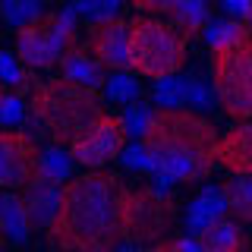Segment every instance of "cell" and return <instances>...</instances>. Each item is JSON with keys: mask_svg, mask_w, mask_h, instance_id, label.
Here are the masks:
<instances>
[{"mask_svg": "<svg viewBox=\"0 0 252 252\" xmlns=\"http://www.w3.org/2000/svg\"><path fill=\"white\" fill-rule=\"evenodd\" d=\"M126 186L117 173L92 167L60 186L57 215L47 224V243L76 252H107L123 240Z\"/></svg>", "mask_w": 252, "mask_h": 252, "instance_id": "6da1fadb", "label": "cell"}, {"mask_svg": "<svg viewBox=\"0 0 252 252\" xmlns=\"http://www.w3.org/2000/svg\"><path fill=\"white\" fill-rule=\"evenodd\" d=\"M142 142L155 158V173H164L173 183H195L215 170L220 136L199 110L161 107L152 114Z\"/></svg>", "mask_w": 252, "mask_h": 252, "instance_id": "7a4b0ae2", "label": "cell"}, {"mask_svg": "<svg viewBox=\"0 0 252 252\" xmlns=\"http://www.w3.org/2000/svg\"><path fill=\"white\" fill-rule=\"evenodd\" d=\"M101 114H104L101 92L76 79L60 76L32 89V120L57 145H69Z\"/></svg>", "mask_w": 252, "mask_h": 252, "instance_id": "3957f363", "label": "cell"}, {"mask_svg": "<svg viewBox=\"0 0 252 252\" xmlns=\"http://www.w3.org/2000/svg\"><path fill=\"white\" fill-rule=\"evenodd\" d=\"M189 57V35L173 22L142 13L129 19V69L139 76L161 79L180 73Z\"/></svg>", "mask_w": 252, "mask_h": 252, "instance_id": "277c9868", "label": "cell"}, {"mask_svg": "<svg viewBox=\"0 0 252 252\" xmlns=\"http://www.w3.org/2000/svg\"><path fill=\"white\" fill-rule=\"evenodd\" d=\"M79 16L73 6L57 13H44L35 22L16 29V57L29 69H51L60 66L63 54L79 44Z\"/></svg>", "mask_w": 252, "mask_h": 252, "instance_id": "5b68a950", "label": "cell"}, {"mask_svg": "<svg viewBox=\"0 0 252 252\" xmlns=\"http://www.w3.org/2000/svg\"><path fill=\"white\" fill-rule=\"evenodd\" d=\"M211 85L230 120L252 117V35L211 51Z\"/></svg>", "mask_w": 252, "mask_h": 252, "instance_id": "8992f818", "label": "cell"}, {"mask_svg": "<svg viewBox=\"0 0 252 252\" xmlns=\"http://www.w3.org/2000/svg\"><path fill=\"white\" fill-rule=\"evenodd\" d=\"M177 220V205L170 195L158 192L152 186L142 189H126L123 199V240L142 243V246H155L164 240V233L173 230Z\"/></svg>", "mask_w": 252, "mask_h": 252, "instance_id": "52a82bcc", "label": "cell"}, {"mask_svg": "<svg viewBox=\"0 0 252 252\" xmlns=\"http://www.w3.org/2000/svg\"><path fill=\"white\" fill-rule=\"evenodd\" d=\"M126 123L123 117L114 114H101L98 120H92L79 136L69 142V152H73L76 164L82 167H107L110 161H117L120 152L126 148Z\"/></svg>", "mask_w": 252, "mask_h": 252, "instance_id": "ba28073f", "label": "cell"}, {"mask_svg": "<svg viewBox=\"0 0 252 252\" xmlns=\"http://www.w3.org/2000/svg\"><path fill=\"white\" fill-rule=\"evenodd\" d=\"M41 148L26 129H0V189H26L38 177Z\"/></svg>", "mask_w": 252, "mask_h": 252, "instance_id": "9c48e42d", "label": "cell"}, {"mask_svg": "<svg viewBox=\"0 0 252 252\" xmlns=\"http://www.w3.org/2000/svg\"><path fill=\"white\" fill-rule=\"evenodd\" d=\"M85 47L94 54V60L107 69H129V22L114 16V19L89 22V35H85Z\"/></svg>", "mask_w": 252, "mask_h": 252, "instance_id": "30bf717a", "label": "cell"}, {"mask_svg": "<svg viewBox=\"0 0 252 252\" xmlns=\"http://www.w3.org/2000/svg\"><path fill=\"white\" fill-rule=\"evenodd\" d=\"M218 164L230 173H252V117L218 142Z\"/></svg>", "mask_w": 252, "mask_h": 252, "instance_id": "8fae6325", "label": "cell"}, {"mask_svg": "<svg viewBox=\"0 0 252 252\" xmlns=\"http://www.w3.org/2000/svg\"><path fill=\"white\" fill-rule=\"evenodd\" d=\"M22 205H26V215L32 220V227L47 230V224L54 220L57 205H60V183H51V180H44V177H35L26 189H22Z\"/></svg>", "mask_w": 252, "mask_h": 252, "instance_id": "7c38bea8", "label": "cell"}, {"mask_svg": "<svg viewBox=\"0 0 252 252\" xmlns=\"http://www.w3.org/2000/svg\"><path fill=\"white\" fill-rule=\"evenodd\" d=\"M60 69L66 79H76L82 85H92V89H104V66L94 60V54L85 44H73L60 60Z\"/></svg>", "mask_w": 252, "mask_h": 252, "instance_id": "4fadbf2b", "label": "cell"}, {"mask_svg": "<svg viewBox=\"0 0 252 252\" xmlns=\"http://www.w3.org/2000/svg\"><path fill=\"white\" fill-rule=\"evenodd\" d=\"M195 236H199L202 249H208V252H236V249H246L249 246V240H246V233H243L240 220L227 218V215H220L218 220H211V224L205 227L202 233H195Z\"/></svg>", "mask_w": 252, "mask_h": 252, "instance_id": "5bb4252c", "label": "cell"}, {"mask_svg": "<svg viewBox=\"0 0 252 252\" xmlns=\"http://www.w3.org/2000/svg\"><path fill=\"white\" fill-rule=\"evenodd\" d=\"M220 215H227V202H224V192L220 186H205L199 195L192 199L186 211V230L189 233H202L211 220H218Z\"/></svg>", "mask_w": 252, "mask_h": 252, "instance_id": "9a60e30c", "label": "cell"}, {"mask_svg": "<svg viewBox=\"0 0 252 252\" xmlns=\"http://www.w3.org/2000/svg\"><path fill=\"white\" fill-rule=\"evenodd\" d=\"M0 230H3V236H10L13 243H26L32 233V220L26 215L22 195H13V189L0 192Z\"/></svg>", "mask_w": 252, "mask_h": 252, "instance_id": "2e32d148", "label": "cell"}, {"mask_svg": "<svg viewBox=\"0 0 252 252\" xmlns=\"http://www.w3.org/2000/svg\"><path fill=\"white\" fill-rule=\"evenodd\" d=\"M224 202L227 211L240 220V224H252V173H233L224 186Z\"/></svg>", "mask_w": 252, "mask_h": 252, "instance_id": "e0dca14e", "label": "cell"}, {"mask_svg": "<svg viewBox=\"0 0 252 252\" xmlns=\"http://www.w3.org/2000/svg\"><path fill=\"white\" fill-rule=\"evenodd\" d=\"M170 19H173V26H180L189 38L202 35L205 26H208V19H211V0H180V3L173 6Z\"/></svg>", "mask_w": 252, "mask_h": 252, "instance_id": "ac0fdd59", "label": "cell"}, {"mask_svg": "<svg viewBox=\"0 0 252 252\" xmlns=\"http://www.w3.org/2000/svg\"><path fill=\"white\" fill-rule=\"evenodd\" d=\"M73 167H76V158L73 152H63V145L51 142V148L41 152V164H38V177L51 180V183H66L73 177Z\"/></svg>", "mask_w": 252, "mask_h": 252, "instance_id": "d6986e66", "label": "cell"}, {"mask_svg": "<svg viewBox=\"0 0 252 252\" xmlns=\"http://www.w3.org/2000/svg\"><path fill=\"white\" fill-rule=\"evenodd\" d=\"M252 35V29L246 22L233 19V16H224V19H208V26H205V41L208 47L215 51V47H224V44H233L240 41V38Z\"/></svg>", "mask_w": 252, "mask_h": 252, "instance_id": "ffe728a7", "label": "cell"}, {"mask_svg": "<svg viewBox=\"0 0 252 252\" xmlns=\"http://www.w3.org/2000/svg\"><path fill=\"white\" fill-rule=\"evenodd\" d=\"M139 94H142V82L129 69H117V73H110L104 79V98L114 101V104H129Z\"/></svg>", "mask_w": 252, "mask_h": 252, "instance_id": "44dd1931", "label": "cell"}, {"mask_svg": "<svg viewBox=\"0 0 252 252\" xmlns=\"http://www.w3.org/2000/svg\"><path fill=\"white\" fill-rule=\"evenodd\" d=\"M186 89H189L186 76L170 73V76L155 79V92H152V98H155V104H158V107H183V104H186Z\"/></svg>", "mask_w": 252, "mask_h": 252, "instance_id": "7402d4cb", "label": "cell"}, {"mask_svg": "<svg viewBox=\"0 0 252 252\" xmlns=\"http://www.w3.org/2000/svg\"><path fill=\"white\" fill-rule=\"evenodd\" d=\"M0 16H3L6 26L22 29L29 22H35L38 16H44L41 0H0Z\"/></svg>", "mask_w": 252, "mask_h": 252, "instance_id": "603a6c76", "label": "cell"}, {"mask_svg": "<svg viewBox=\"0 0 252 252\" xmlns=\"http://www.w3.org/2000/svg\"><path fill=\"white\" fill-rule=\"evenodd\" d=\"M69 6H73L76 16H82L85 22H101V19L120 16V0H73Z\"/></svg>", "mask_w": 252, "mask_h": 252, "instance_id": "cb8c5ba5", "label": "cell"}, {"mask_svg": "<svg viewBox=\"0 0 252 252\" xmlns=\"http://www.w3.org/2000/svg\"><path fill=\"white\" fill-rule=\"evenodd\" d=\"M0 82L13 89H29V66L10 51H0Z\"/></svg>", "mask_w": 252, "mask_h": 252, "instance_id": "d4e9b609", "label": "cell"}, {"mask_svg": "<svg viewBox=\"0 0 252 252\" xmlns=\"http://www.w3.org/2000/svg\"><path fill=\"white\" fill-rule=\"evenodd\" d=\"M186 82H189V89H186V104H192L199 114H202V110H211V107L218 104L215 85H205L202 76H189Z\"/></svg>", "mask_w": 252, "mask_h": 252, "instance_id": "484cf974", "label": "cell"}, {"mask_svg": "<svg viewBox=\"0 0 252 252\" xmlns=\"http://www.w3.org/2000/svg\"><path fill=\"white\" fill-rule=\"evenodd\" d=\"M152 104H145V101H129L126 104V114H123V123H126V132L129 136H142L145 132V126H148V120H152Z\"/></svg>", "mask_w": 252, "mask_h": 252, "instance_id": "4316f807", "label": "cell"}, {"mask_svg": "<svg viewBox=\"0 0 252 252\" xmlns=\"http://www.w3.org/2000/svg\"><path fill=\"white\" fill-rule=\"evenodd\" d=\"M120 161H123V167H129V170L155 173V158H152V152L145 148V142H136V145H126L123 152H120Z\"/></svg>", "mask_w": 252, "mask_h": 252, "instance_id": "83f0119b", "label": "cell"}, {"mask_svg": "<svg viewBox=\"0 0 252 252\" xmlns=\"http://www.w3.org/2000/svg\"><path fill=\"white\" fill-rule=\"evenodd\" d=\"M22 120H26V101H22V94L3 92V98H0V123L3 126H19Z\"/></svg>", "mask_w": 252, "mask_h": 252, "instance_id": "f1b7e54d", "label": "cell"}, {"mask_svg": "<svg viewBox=\"0 0 252 252\" xmlns=\"http://www.w3.org/2000/svg\"><path fill=\"white\" fill-rule=\"evenodd\" d=\"M155 246H158V249H164V252H202L199 236H177V240H158Z\"/></svg>", "mask_w": 252, "mask_h": 252, "instance_id": "f546056e", "label": "cell"}, {"mask_svg": "<svg viewBox=\"0 0 252 252\" xmlns=\"http://www.w3.org/2000/svg\"><path fill=\"white\" fill-rule=\"evenodd\" d=\"M129 3L136 6V10L148 13V16H170L180 0H129Z\"/></svg>", "mask_w": 252, "mask_h": 252, "instance_id": "4dcf8cb0", "label": "cell"}, {"mask_svg": "<svg viewBox=\"0 0 252 252\" xmlns=\"http://www.w3.org/2000/svg\"><path fill=\"white\" fill-rule=\"evenodd\" d=\"M220 10L227 16H233V19H243V10H246V0H218Z\"/></svg>", "mask_w": 252, "mask_h": 252, "instance_id": "1f68e13d", "label": "cell"}, {"mask_svg": "<svg viewBox=\"0 0 252 252\" xmlns=\"http://www.w3.org/2000/svg\"><path fill=\"white\" fill-rule=\"evenodd\" d=\"M243 22L252 29V0H246V10H243Z\"/></svg>", "mask_w": 252, "mask_h": 252, "instance_id": "d6a6232c", "label": "cell"}, {"mask_svg": "<svg viewBox=\"0 0 252 252\" xmlns=\"http://www.w3.org/2000/svg\"><path fill=\"white\" fill-rule=\"evenodd\" d=\"M3 92H6V89H3V82H0V98H3Z\"/></svg>", "mask_w": 252, "mask_h": 252, "instance_id": "836d02e7", "label": "cell"}, {"mask_svg": "<svg viewBox=\"0 0 252 252\" xmlns=\"http://www.w3.org/2000/svg\"><path fill=\"white\" fill-rule=\"evenodd\" d=\"M0 243H3V230H0Z\"/></svg>", "mask_w": 252, "mask_h": 252, "instance_id": "e575fe53", "label": "cell"}]
</instances>
